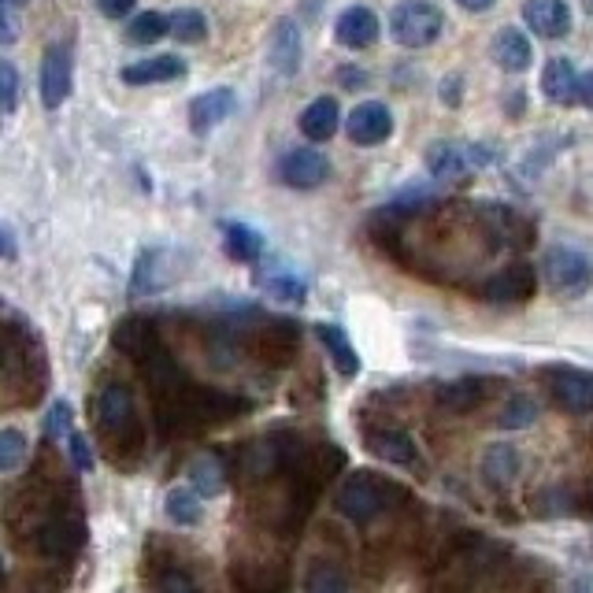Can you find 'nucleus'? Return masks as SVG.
<instances>
[{
	"instance_id": "c9c22d12",
	"label": "nucleus",
	"mask_w": 593,
	"mask_h": 593,
	"mask_svg": "<svg viewBox=\"0 0 593 593\" xmlns=\"http://www.w3.org/2000/svg\"><path fill=\"white\" fill-rule=\"evenodd\" d=\"M68 449H71V464L79 467V472H93V453H90V441L79 435V430H71L68 435Z\"/></svg>"
},
{
	"instance_id": "4468645a",
	"label": "nucleus",
	"mask_w": 593,
	"mask_h": 593,
	"mask_svg": "<svg viewBox=\"0 0 593 593\" xmlns=\"http://www.w3.org/2000/svg\"><path fill=\"white\" fill-rule=\"evenodd\" d=\"M300 31H297V23L294 19H278L275 23V31H271V68H275L278 74H297L300 68Z\"/></svg>"
},
{
	"instance_id": "f257e3e1",
	"label": "nucleus",
	"mask_w": 593,
	"mask_h": 593,
	"mask_svg": "<svg viewBox=\"0 0 593 593\" xmlns=\"http://www.w3.org/2000/svg\"><path fill=\"white\" fill-rule=\"evenodd\" d=\"M393 497H398V486H390L386 478L371 475V472H360L342 486V494H337L334 505L345 520L364 523V520H375L379 512H386V508L393 505Z\"/></svg>"
},
{
	"instance_id": "a878e982",
	"label": "nucleus",
	"mask_w": 593,
	"mask_h": 593,
	"mask_svg": "<svg viewBox=\"0 0 593 593\" xmlns=\"http://www.w3.org/2000/svg\"><path fill=\"white\" fill-rule=\"evenodd\" d=\"M164 260H167V252H156V249L141 252L134 275H130V289H134V294H153V289L164 286V282H167V275H164Z\"/></svg>"
},
{
	"instance_id": "a19ab883",
	"label": "nucleus",
	"mask_w": 593,
	"mask_h": 593,
	"mask_svg": "<svg viewBox=\"0 0 593 593\" xmlns=\"http://www.w3.org/2000/svg\"><path fill=\"white\" fill-rule=\"evenodd\" d=\"M460 8H467V12H486V8H494V0H456Z\"/></svg>"
},
{
	"instance_id": "9d476101",
	"label": "nucleus",
	"mask_w": 593,
	"mask_h": 593,
	"mask_svg": "<svg viewBox=\"0 0 593 593\" xmlns=\"http://www.w3.org/2000/svg\"><path fill=\"white\" fill-rule=\"evenodd\" d=\"M478 294L494 300V305H520V300L534 294V271L526 268V263H512V268L489 275Z\"/></svg>"
},
{
	"instance_id": "a211bd4d",
	"label": "nucleus",
	"mask_w": 593,
	"mask_h": 593,
	"mask_svg": "<svg viewBox=\"0 0 593 593\" xmlns=\"http://www.w3.org/2000/svg\"><path fill=\"white\" fill-rule=\"evenodd\" d=\"M316 337L323 342V349L331 353L337 375H345V379H356V371H360V356H356L349 334H345L342 327H334V323H319Z\"/></svg>"
},
{
	"instance_id": "bb28decb",
	"label": "nucleus",
	"mask_w": 593,
	"mask_h": 593,
	"mask_svg": "<svg viewBox=\"0 0 593 593\" xmlns=\"http://www.w3.org/2000/svg\"><path fill=\"white\" fill-rule=\"evenodd\" d=\"M260 286L268 289V294L275 297V300H286V305H300V300L308 297L305 278L294 275V271H263Z\"/></svg>"
},
{
	"instance_id": "412c9836",
	"label": "nucleus",
	"mask_w": 593,
	"mask_h": 593,
	"mask_svg": "<svg viewBox=\"0 0 593 593\" xmlns=\"http://www.w3.org/2000/svg\"><path fill=\"white\" fill-rule=\"evenodd\" d=\"M489 390H497V386L486 379H456V382L441 386L438 398L449 412H472L489 398Z\"/></svg>"
},
{
	"instance_id": "7c9ffc66",
	"label": "nucleus",
	"mask_w": 593,
	"mask_h": 593,
	"mask_svg": "<svg viewBox=\"0 0 593 593\" xmlns=\"http://www.w3.org/2000/svg\"><path fill=\"white\" fill-rule=\"evenodd\" d=\"M31 0H0V45H15L23 34V12Z\"/></svg>"
},
{
	"instance_id": "6e6552de",
	"label": "nucleus",
	"mask_w": 593,
	"mask_h": 593,
	"mask_svg": "<svg viewBox=\"0 0 593 593\" xmlns=\"http://www.w3.org/2000/svg\"><path fill=\"white\" fill-rule=\"evenodd\" d=\"M178 79H186V60L175 52L149 56V60L127 63V68L119 71L122 86H164V82H178Z\"/></svg>"
},
{
	"instance_id": "58836bf2",
	"label": "nucleus",
	"mask_w": 593,
	"mask_h": 593,
	"mask_svg": "<svg viewBox=\"0 0 593 593\" xmlns=\"http://www.w3.org/2000/svg\"><path fill=\"white\" fill-rule=\"evenodd\" d=\"M576 105L593 108V71L579 74V86H576Z\"/></svg>"
},
{
	"instance_id": "39448f33",
	"label": "nucleus",
	"mask_w": 593,
	"mask_h": 593,
	"mask_svg": "<svg viewBox=\"0 0 593 593\" xmlns=\"http://www.w3.org/2000/svg\"><path fill=\"white\" fill-rule=\"evenodd\" d=\"M278 175L289 190H316L331 178V159L319 149H289L278 164Z\"/></svg>"
},
{
	"instance_id": "f8f14e48",
	"label": "nucleus",
	"mask_w": 593,
	"mask_h": 593,
	"mask_svg": "<svg viewBox=\"0 0 593 593\" xmlns=\"http://www.w3.org/2000/svg\"><path fill=\"white\" fill-rule=\"evenodd\" d=\"M523 19L526 26H531L538 37H549V41H557L571 31V12L564 0H526L523 4Z\"/></svg>"
},
{
	"instance_id": "f704fd0d",
	"label": "nucleus",
	"mask_w": 593,
	"mask_h": 593,
	"mask_svg": "<svg viewBox=\"0 0 593 593\" xmlns=\"http://www.w3.org/2000/svg\"><path fill=\"white\" fill-rule=\"evenodd\" d=\"M71 423H74V408L71 401H52L49 416H45V430H49L52 438H68L71 435Z\"/></svg>"
},
{
	"instance_id": "5701e85b",
	"label": "nucleus",
	"mask_w": 593,
	"mask_h": 593,
	"mask_svg": "<svg viewBox=\"0 0 593 593\" xmlns=\"http://www.w3.org/2000/svg\"><path fill=\"white\" fill-rule=\"evenodd\" d=\"M116 345L122 353L138 356V360H145V356H153L159 349L156 331H153V323H149V319H127V323L116 331Z\"/></svg>"
},
{
	"instance_id": "9b49d317",
	"label": "nucleus",
	"mask_w": 593,
	"mask_h": 593,
	"mask_svg": "<svg viewBox=\"0 0 593 593\" xmlns=\"http://www.w3.org/2000/svg\"><path fill=\"white\" fill-rule=\"evenodd\" d=\"M234 108H238V97H234V90L220 86V90H209L201 93V97L190 100V127L193 134H209L215 130L220 122H227L234 116Z\"/></svg>"
},
{
	"instance_id": "1a4fd4ad",
	"label": "nucleus",
	"mask_w": 593,
	"mask_h": 593,
	"mask_svg": "<svg viewBox=\"0 0 593 593\" xmlns=\"http://www.w3.org/2000/svg\"><path fill=\"white\" fill-rule=\"evenodd\" d=\"M549 390L568 412H593V375L579 367H553Z\"/></svg>"
},
{
	"instance_id": "ddd939ff",
	"label": "nucleus",
	"mask_w": 593,
	"mask_h": 593,
	"mask_svg": "<svg viewBox=\"0 0 593 593\" xmlns=\"http://www.w3.org/2000/svg\"><path fill=\"white\" fill-rule=\"evenodd\" d=\"M334 37L345 45V49H367V45H375V37H379V15L360 4L345 8L334 23Z\"/></svg>"
},
{
	"instance_id": "f03ea898",
	"label": "nucleus",
	"mask_w": 593,
	"mask_h": 593,
	"mask_svg": "<svg viewBox=\"0 0 593 593\" xmlns=\"http://www.w3.org/2000/svg\"><path fill=\"white\" fill-rule=\"evenodd\" d=\"M441 23H446V19H441L438 8L427 4V0H404L390 15V31L404 49H427L430 41H438Z\"/></svg>"
},
{
	"instance_id": "6ab92c4d",
	"label": "nucleus",
	"mask_w": 593,
	"mask_h": 593,
	"mask_svg": "<svg viewBox=\"0 0 593 593\" xmlns=\"http://www.w3.org/2000/svg\"><path fill=\"white\" fill-rule=\"evenodd\" d=\"M576 86H579V74H576V68H571V60L557 56V60L545 63L542 90H545V97H549L553 105H560V108L576 105Z\"/></svg>"
},
{
	"instance_id": "72a5a7b5",
	"label": "nucleus",
	"mask_w": 593,
	"mask_h": 593,
	"mask_svg": "<svg viewBox=\"0 0 593 593\" xmlns=\"http://www.w3.org/2000/svg\"><path fill=\"white\" fill-rule=\"evenodd\" d=\"M534 419H538V404L531 398H515V401H508L501 427H531Z\"/></svg>"
},
{
	"instance_id": "c756f323",
	"label": "nucleus",
	"mask_w": 593,
	"mask_h": 593,
	"mask_svg": "<svg viewBox=\"0 0 593 593\" xmlns=\"http://www.w3.org/2000/svg\"><path fill=\"white\" fill-rule=\"evenodd\" d=\"M167 37H175L182 45H201L209 37V19L197 12V8H178L171 15V34Z\"/></svg>"
},
{
	"instance_id": "dca6fc26",
	"label": "nucleus",
	"mask_w": 593,
	"mask_h": 593,
	"mask_svg": "<svg viewBox=\"0 0 593 593\" xmlns=\"http://www.w3.org/2000/svg\"><path fill=\"white\" fill-rule=\"evenodd\" d=\"M337 127H342V108L334 97H319L300 111V134L308 141H331Z\"/></svg>"
},
{
	"instance_id": "aec40b11",
	"label": "nucleus",
	"mask_w": 593,
	"mask_h": 593,
	"mask_svg": "<svg viewBox=\"0 0 593 593\" xmlns=\"http://www.w3.org/2000/svg\"><path fill=\"white\" fill-rule=\"evenodd\" d=\"M520 475V453L508 441H494L483 453V478L489 486H508Z\"/></svg>"
},
{
	"instance_id": "473e14b6",
	"label": "nucleus",
	"mask_w": 593,
	"mask_h": 593,
	"mask_svg": "<svg viewBox=\"0 0 593 593\" xmlns=\"http://www.w3.org/2000/svg\"><path fill=\"white\" fill-rule=\"evenodd\" d=\"M19 93H23V79L19 68L8 60H0V111H15L19 108Z\"/></svg>"
},
{
	"instance_id": "79ce46f5",
	"label": "nucleus",
	"mask_w": 593,
	"mask_h": 593,
	"mask_svg": "<svg viewBox=\"0 0 593 593\" xmlns=\"http://www.w3.org/2000/svg\"><path fill=\"white\" fill-rule=\"evenodd\" d=\"M582 8H586V12L593 15V0H582Z\"/></svg>"
},
{
	"instance_id": "7ed1b4c3",
	"label": "nucleus",
	"mask_w": 593,
	"mask_h": 593,
	"mask_svg": "<svg viewBox=\"0 0 593 593\" xmlns=\"http://www.w3.org/2000/svg\"><path fill=\"white\" fill-rule=\"evenodd\" d=\"M545 282L557 297H582L593 286V263L568 245H557L545 257Z\"/></svg>"
},
{
	"instance_id": "2eb2a0df",
	"label": "nucleus",
	"mask_w": 593,
	"mask_h": 593,
	"mask_svg": "<svg viewBox=\"0 0 593 593\" xmlns=\"http://www.w3.org/2000/svg\"><path fill=\"white\" fill-rule=\"evenodd\" d=\"M494 60L497 68H505L508 74H520L531 68L534 60V49H531V37L523 31H515V26H505V31H497L494 37Z\"/></svg>"
},
{
	"instance_id": "4c0bfd02",
	"label": "nucleus",
	"mask_w": 593,
	"mask_h": 593,
	"mask_svg": "<svg viewBox=\"0 0 593 593\" xmlns=\"http://www.w3.org/2000/svg\"><path fill=\"white\" fill-rule=\"evenodd\" d=\"M134 4H138V0H97V8L108 19H127L130 12H134Z\"/></svg>"
},
{
	"instance_id": "393cba45",
	"label": "nucleus",
	"mask_w": 593,
	"mask_h": 593,
	"mask_svg": "<svg viewBox=\"0 0 593 593\" xmlns=\"http://www.w3.org/2000/svg\"><path fill=\"white\" fill-rule=\"evenodd\" d=\"M223 245H227V257L238 263H257L263 252V238L245 223H227L223 227Z\"/></svg>"
},
{
	"instance_id": "20e7f679",
	"label": "nucleus",
	"mask_w": 593,
	"mask_h": 593,
	"mask_svg": "<svg viewBox=\"0 0 593 593\" xmlns=\"http://www.w3.org/2000/svg\"><path fill=\"white\" fill-rule=\"evenodd\" d=\"M74 86V60L68 45H49L41 56V105L60 108Z\"/></svg>"
},
{
	"instance_id": "2f4dec72",
	"label": "nucleus",
	"mask_w": 593,
	"mask_h": 593,
	"mask_svg": "<svg viewBox=\"0 0 593 593\" xmlns=\"http://www.w3.org/2000/svg\"><path fill=\"white\" fill-rule=\"evenodd\" d=\"M190 486L201 497H220L223 494V472L215 467V460H197L190 472Z\"/></svg>"
},
{
	"instance_id": "ea45409f",
	"label": "nucleus",
	"mask_w": 593,
	"mask_h": 593,
	"mask_svg": "<svg viewBox=\"0 0 593 593\" xmlns=\"http://www.w3.org/2000/svg\"><path fill=\"white\" fill-rule=\"evenodd\" d=\"M19 257V245H15V234L0 223V260H15Z\"/></svg>"
},
{
	"instance_id": "0eeeda50",
	"label": "nucleus",
	"mask_w": 593,
	"mask_h": 593,
	"mask_svg": "<svg viewBox=\"0 0 593 593\" xmlns=\"http://www.w3.org/2000/svg\"><path fill=\"white\" fill-rule=\"evenodd\" d=\"M478 164H483V156H475V149L460 145V141H438V145L427 149V167H430V175L441 178V182L467 178Z\"/></svg>"
},
{
	"instance_id": "423d86ee",
	"label": "nucleus",
	"mask_w": 593,
	"mask_h": 593,
	"mask_svg": "<svg viewBox=\"0 0 593 593\" xmlns=\"http://www.w3.org/2000/svg\"><path fill=\"white\" fill-rule=\"evenodd\" d=\"M345 134H349L353 145H364V149L382 145V141L393 134L390 108L379 105V100H364V105H356L349 111V119H345Z\"/></svg>"
},
{
	"instance_id": "b1692460",
	"label": "nucleus",
	"mask_w": 593,
	"mask_h": 593,
	"mask_svg": "<svg viewBox=\"0 0 593 593\" xmlns=\"http://www.w3.org/2000/svg\"><path fill=\"white\" fill-rule=\"evenodd\" d=\"M167 520L178 523V526H197L204 520V497L197 494L193 486H175L171 494H167Z\"/></svg>"
},
{
	"instance_id": "c85d7f7f",
	"label": "nucleus",
	"mask_w": 593,
	"mask_h": 593,
	"mask_svg": "<svg viewBox=\"0 0 593 593\" xmlns=\"http://www.w3.org/2000/svg\"><path fill=\"white\" fill-rule=\"evenodd\" d=\"M31 441L19 427H0V475H12L26 464Z\"/></svg>"
},
{
	"instance_id": "4be33fe9",
	"label": "nucleus",
	"mask_w": 593,
	"mask_h": 593,
	"mask_svg": "<svg viewBox=\"0 0 593 593\" xmlns=\"http://www.w3.org/2000/svg\"><path fill=\"white\" fill-rule=\"evenodd\" d=\"M367 449H371L375 456L390 460V464H416L419 460L416 441L404 435V430H375V435L367 438Z\"/></svg>"
},
{
	"instance_id": "e433bc0d",
	"label": "nucleus",
	"mask_w": 593,
	"mask_h": 593,
	"mask_svg": "<svg viewBox=\"0 0 593 593\" xmlns=\"http://www.w3.org/2000/svg\"><path fill=\"white\" fill-rule=\"evenodd\" d=\"M159 593H201V590H197V582L186 571H164L159 576Z\"/></svg>"
},
{
	"instance_id": "f3484780",
	"label": "nucleus",
	"mask_w": 593,
	"mask_h": 593,
	"mask_svg": "<svg viewBox=\"0 0 593 593\" xmlns=\"http://www.w3.org/2000/svg\"><path fill=\"white\" fill-rule=\"evenodd\" d=\"M93 416L105 430H122L130 419H134V401L122 386H105L97 393V404H93Z\"/></svg>"
},
{
	"instance_id": "cd10ccee",
	"label": "nucleus",
	"mask_w": 593,
	"mask_h": 593,
	"mask_svg": "<svg viewBox=\"0 0 593 593\" xmlns=\"http://www.w3.org/2000/svg\"><path fill=\"white\" fill-rule=\"evenodd\" d=\"M167 34H171V15H164V12H141L130 19V26H127V37L134 45H156V41H164Z\"/></svg>"
}]
</instances>
